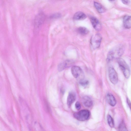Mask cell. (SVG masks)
<instances>
[{"instance_id":"obj_1","label":"cell","mask_w":131,"mask_h":131,"mask_svg":"<svg viewBox=\"0 0 131 131\" xmlns=\"http://www.w3.org/2000/svg\"><path fill=\"white\" fill-rule=\"evenodd\" d=\"M117 61L125 77L129 78L130 75V71L127 63L123 59L120 58H117Z\"/></svg>"},{"instance_id":"obj_2","label":"cell","mask_w":131,"mask_h":131,"mask_svg":"<svg viewBox=\"0 0 131 131\" xmlns=\"http://www.w3.org/2000/svg\"><path fill=\"white\" fill-rule=\"evenodd\" d=\"M90 115V111L87 110H83L75 113L74 117L78 120L82 121L88 120Z\"/></svg>"},{"instance_id":"obj_3","label":"cell","mask_w":131,"mask_h":131,"mask_svg":"<svg viewBox=\"0 0 131 131\" xmlns=\"http://www.w3.org/2000/svg\"><path fill=\"white\" fill-rule=\"evenodd\" d=\"M102 36L101 34L97 33L93 36L90 40V44L93 49H94L98 48L101 44Z\"/></svg>"},{"instance_id":"obj_4","label":"cell","mask_w":131,"mask_h":131,"mask_svg":"<svg viewBox=\"0 0 131 131\" xmlns=\"http://www.w3.org/2000/svg\"><path fill=\"white\" fill-rule=\"evenodd\" d=\"M108 74L109 80L114 84H116L118 82V78L117 73L112 67H110L108 69Z\"/></svg>"},{"instance_id":"obj_5","label":"cell","mask_w":131,"mask_h":131,"mask_svg":"<svg viewBox=\"0 0 131 131\" xmlns=\"http://www.w3.org/2000/svg\"><path fill=\"white\" fill-rule=\"evenodd\" d=\"M72 75L75 78H78L83 75V72L82 69L79 67L77 66H72L71 69Z\"/></svg>"},{"instance_id":"obj_6","label":"cell","mask_w":131,"mask_h":131,"mask_svg":"<svg viewBox=\"0 0 131 131\" xmlns=\"http://www.w3.org/2000/svg\"><path fill=\"white\" fill-rule=\"evenodd\" d=\"M90 19L92 25L94 29L96 31H100L102 28V25L98 20L93 16L91 17Z\"/></svg>"},{"instance_id":"obj_7","label":"cell","mask_w":131,"mask_h":131,"mask_svg":"<svg viewBox=\"0 0 131 131\" xmlns=\"http://www.w3.org/2000/svg\"><path fill=\"white\" fill-rule=\"evenodd\" d=\"M72 64V62L70 60H67L59 64L58 67V70L59 71L63 70L66 68L70 67Z\"/></svg>"},{"instance_id":"obj_8","label":"cell","mask_w":131,"mask_h":131,"mask_svg":"<svg viewBox=\"0 0 131 131\" xmlns=\"http://www.w3.org/2000/svg\"><path fill=\"white\" fill-rule=\"evenodd\" d=\"M106 100L108 103L112 106H114L116 103V100L113 95L111 93H108L106 95Z\"/></svg>"},{"instance_id":"obj_9","label":"cell","mask_w":131,"mask_h":131,"mask_svg":"<svg viewBox=\"0 0 131 131\" xmlns=\"http://www.w3.org/2000/svg\"><path fill=\"white\" fill-rule=\"evenodd\" d=\"M76 99L75 94L73 92H70L68 95L67 99V104L69 107L71 106Z\"/></svg>"},{"instance_id":"obj_10","label":"cell","mask_w":131,"mask_h":131,"mask_svg":"<svg viewBox=\"0 0 131 131\" xmlns=\"http://www.w3.org/2000/svg\"><path fill=\"white\" fill-rule=\"evenodd\" d=\"M123 24L124 27L127 29H129L131 27V20L130 16L126 15L123 18Z\"/></svg>"},{"instance_id":"obj_11","label":"cell","mask_w":131,"mask_h":131,"mask_svg":"<svg viewBox=\"0 0 131 131\" xmlns=\"http://www.w3.org/2000/svg\"><path fill=\"white\" fill-rule=\"evenodd\" d=\"M83 105L86 107H90L93 105V102L91 98L88 96H85L82 98Z\"/></svg>"},{"instance_id":"obj_12","label":"cell","mask_w":131,"mask_h":131,"mask_svg":"<svg viewBox=\"0 0 131 131\" xmlns=\"http://www.w3.org/2000/svg\"><path fill=\"white\" fill-rule=\"evenodd\" d=\"M86 16L83 13L81 12H78L75 13L73 17V19L75 20H83L86 18Z\"/></svg>"},{"instance_id":"obj_13","label":"cell","mask_w":131,"mask_h":131,"mask_svg":"<svg viewBox=\"0 0 131 131\" xmlns=\"http://www.w3.org/2000/svg\"><path fill=\"white\" fill-rule=\"evenodd\" d=\"M94 5L97 11L99 13H102L105 12V9L102 6L100 3L94 2Z\"/></svg>"},{"instance_id":"obj_14","label":"cell","mask_w":131,"mask_h":131,"mask_svg":"<svg viewBox=\"0 0 131 131\" xmlns=\"http://www.w3.org/2000/svg\"><path fill=\"white\" fill-rule=\"evenodd\" d=\"M78 31L79 34L83 35L87 34L89 32L87 28L82 27H80L78 28Z\"/></svg>"},{"instance_id":"obj_15","label":"cell","mask_w":131,"mask_h":131,"mask_svg":"<svg viewBox=\"0 0 131 131\" xmlns=\"http://www.w3.org/2000/svg\"><path fill=\"white\" fill-rule=\"evenodd\" d=\"M114 52L113 50H111L108 52L106 58L107 62H109L113 60L114 57Z\"/></svg>"},{"instance_id":"obj_16","label":"cell","mask_w":131,"mask_h":131,"mask_svg":"<svg viewBox=\"0 0 131 131\" xmlns=\"http://www.w3.org/2000/svg\"><path fill=\"white\" fill-rule=\"evenodd\" d=\"M107 119L108 124L111 127H114V120L112 117L109 115L107 116Z\"/></svg>"},{"instance_id":"obj_17","label":"cell","mask_w":131,"mask_h":131,"mask_svg":"<svg viewBox=\"0 0 131 131\" xmlns=\"http://www.w3.org/2000/svg\"><path fill=\"white\" fill-rule=\"evenodd\" d=\"M118 129L121 131H127V129L126 126L124 122L123 121H122L118 126Z\"/></svg>"},{"instance_id":"obj_18","label":"cell","mask_w":131,"mask_h":131,"mask_svg":"<svg viewBox=\"0 0 131 131\" xmlns=\"http://www.w3.org/2000/svg\"><path fill=\"white\" fill-rule=\"evenodd\" d=\"M79 83L82 86L84 87H85L89 85V82L87 80H84L82 79L80 80Z\"/></svg>"},{"instance_id":"obj_19","label":"cell","mask_w":131,"mask_h":131,"mask_svg":"<svg viewBox=\"0 0 131 131\" xmlns=\"http://www.w3.org/2000/svg\"><path fill=\"white\" fill-rule=\"evenodd\" d=\"M61 16V14L60 13H56L51 15L50 17L51 19H57L60 18Z\"/></svg>"},{"instance_id":"obj_20","label":"cell","mask_w":131,"mask_h":131,"mask_svg":"<svg viewBox=\"0 0 131 131\" xmlns=\"http://www.w3.org/2000/svg\"><path fill=\"white\" fill-rule=\"evenodd\" d=\"M75 106L77 110H79L81 107V105L80 103L79 102H77L75 103Z\"/></svg>"},{"instance_id":"obj_21","label":"cell","mask_w":131,"mask_h":131,"mask_svg":"<svg viewBox=\"0 0 131 131\" xmlns=\"http://www.w3.org/2000/svg\"><path fill=\"white\" fill-rule=\"evenodd\" d=\"M127 103L130 109L131 107V103L130 100L128 98H127Z\"/></svg>"},{"instance_id":"obj_22","label":"cell","mask_w":131,"mask_h":131,"mask_svg":"<svg viewBox=\"0 0 131 131\" xmlns=\"http://www.w3.org/2000/svg\"><path fill=\"white\" fill-rule=\"evenodd\" d=\"M123 3L125 4H127L129 3V0H121Z\"/></svg>"},{"instance_id":"obj_23","label":"cell","mask_w":131,"mask_h":131,"mask_svg":"<svg viewBox=\"0 0 131 131\" xmlns=\"http://www.w3.org/2000/svg\"><path fill=\"white\" fill-rule=\"evenodd\" d=\"M108 0L109 1H114V0Z\"/></svg>"}]
</instances>
